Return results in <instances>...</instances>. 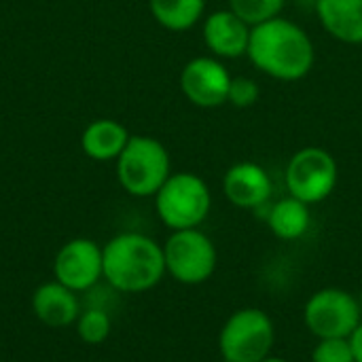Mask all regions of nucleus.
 <instances>
[{"label":"nucleus","instance_id":"b1692460","mask_svg":"<svg viewBox=\"0 0 362 362\" xmlns=\"http://www.w3.org/2000/svg\"><path fill=\"white\" fill-rule=\"evenodd\" d=\"M223 362H227V361H223Z\"/></svg>","mask_w":362,"mask_h":362},{"label":"nucleus","instance_id":"f257e3e1","mask_svg":"<svg viewBox=\"0 0 362 362\" xmlns=\"http://www.w3.org/2000/svg\"><path fill=\"white\" fill-rule=\"evenodd\" d=\"M246 57L265 76L295 83L312 72L316 49L312 36L299 23L278 15L252 25Z\"/></svg>","mask_w":362,"mask_h":362},{"label":"nucleus","instance_id":"423d86ee","mask_svg":"<svg viewBox=\"0 0 362 362\" xmlns=\"http://www.w3.org/2000/svg\"><path fill=\"white\" fill-rule=\"evenodd\" d=\"M165 272L180 284L195 286L212 278L218 263L214 242L197 229L172 231L163 244Z\"/></svg>","mask_w":362,"mask_h":362},{"label":"nucleus","instance_id":"f03ea898","mask_svg":"<svg viewBox=\"0 0 362 362\" xmlns=\"http://www.w3.org/2000/svg\"><path fill=\"white\" fill-rule=\"evenodd\" d=\"M104 280L119 293H144L155 288L165 272L163 246L144 233H119L106 246Z\"/></svg>","mask_w":362,"mask_h":362},{"label":"nucleus","instance_id":"dca6fc26","mask_svg":"<svg viewBox=\"0 0 362 362\" xmlns=\"http://www.w3.org/2000/svg\"><path fill=\"white\" fill-rule=\"evenodd\" d=\"M267 225L278 240H284V242L299 240L312 227L310 206L293 195H286L269 208Z\"/></svg>","mask_w":362,"mask_h":362},{"label":"nucleus","instance_id":"a211bd4d","mask_svg":"<svg viewBox=\"0 0 362 362\" xmlns=\"http://www.w3.org/2000/svg\"><path fill=\"white\" fill-rule=\"evenodd\" d=\"M110 331H112V320H110L108 312H104L100 308H89V310L81 312V316L76 318V333L89 346L104 344L108 339Z\"/></svg>","mask_w":362,"mask_h":362},{"label":"nucleus","instance_id":"5701e85b","mask_svg":"<svg viewBox=\"0 0 362 362\" xmlns=\"http://www.w3.org/2000/svg\"><path fill=\"white\" fill-rule=\"evenodd\" d=\"M261 362H288L286 358H278V356H267L265 361H261Z\"/></svg>","mask_w":362,"mask_h":362},{"label":"nucleus","instance_id":"0eeeda50","mask_svg":"<svg viewBox=\"0 0 362 362\" xmlns=\"http://www.w3.org/2000/svg\"><path fill=\"white\" fill-rule=\"evenodd\" d=\"M339 168L335 157L322 146H303L286 163L284 182L288 195L305 202L308 206L320 204L337 187Z\"/></svg>","mask_w":362,"mask_h":362},{"label":"nucleus","instance_id":"1a4fd4ad","mask_svg":"<svg viewBox=\"0 0 362 362\" xmlns=\"http://www.w3.org/2000/svg\"><path fill=\"white\" fill-rule=\"evenodd\" d=\"M53 276L59 284L74 293H85L104 280L102 246L89 238H74L66 242L53 261Z\"/></svg>","mask_w":362,"mask_h":362},{"label":"nucleus","instance_id":"ddd939ff","mask_svg":"<svg viewBox=\"0 0 362 362\" xmlns=\"http://www.w3.org/2000/svg\"><path fill=\"white\" fill-rule=\"evenodd\" d=\"M32 312L42 325L51 329H64L76 322V318L81 316V305H78L74 291L53 280V282L40 284L34 291Z\"/></svg>","mask_w":362,"mask_h":362},{"label":"nucleus","instance_id":"9b49d317","mask_svg":"<svg viewBox=\"0 0 362 362\" xmlns=\"http://www.w3.org/2000/svg\"><path fill=\"white\" fill-rule=\"evenodd\" d=\"M252 25L238 17L229 6L204 17L202 36L208 51L218 59H238L248 53Z\"/></svg>","mask_w":362,"mask_h":362},{"label":"nucleus","instance_id":"2eb2a0df","mask_svg":"<svg viewBox=\"0 0 362 362\" xmlns=\"http://www.w3.org/2000/svg\"><path fill=\"white\" fill-rule=\"evenodd\" d=\"M129 132L115 119H98L89 123L81 136L83 153L93 161H117L129 142Z\"/></svg>","mask_w":362,"mask_h":362},{"label":"nucleus","instance_id":"9d476101","mask_svg":"<svg viewBox=\"0 0 362 362\" xmlns=\"http://www.w3.org/2000/svg\"><path fill=\"white\" fill-rule=\"evenodd\" d=\"M233 76L214 55H199L185 64L180 72V89L197 108H218L227 104Z\"/></svg>","mask_w":362,"mask_h":362},{"label":"nucleus","instance_id":"f3484780","mask_svg":"<svg viewBox=\"0 0 362 362\" xmlns=\"http://www.w3.org/2000/svg\"><path fill=\"white\" fill-rule=\"evenodd\" d=\"M155 21L170 32H187L206 13V0H148Z\"/></svg>","mask_w":362,"mask_h":362},{"label":"nucleus","instance_id":"20e7f679","mask_svg":"<svg viewBox=\"0 0 362 362\" xmlns=\"http://www.w3.org/2000/svg\"><path fill=\"white\" fill-rule=\"evenodd\" d=\"M170 174V153L151 136H132L117 159V178L134 197H155Z\"/></svg>","mask_w":362,"mask_h":362},{"label":"nucleus","instance_id":"7ed1b4c3","mask_svg":"<svg viewBox=\"0 0 362 362\" xmlns=\"http://www.w3.org/2000/svg\"><path fill=\"white\" fill-rule=\"evenodd\" d=\"M212 193L206 180L193 172H176L155 193L159 221L172 231L197 229L210 214Z\"/></svg>","mask_w":362,"mask_h":362},{"label":"nucleus","instance_id":"f8f14e48","mask_svg":"<svg viewBox=\"0 0 362 362\" xmlns=\"http://www.w3.org/2000/svg\"><path fill=\"white\" fill-rule=\"evenodd\" d=\"M223 193L235 208L257 210L269 202L274 182L263 165L255 161H240L225 172Z\"/></svg>","mask_w":362,"mask_h":362},{"label":"nucleus","instance_id":"aec40b11","mask_svg":"<svg viewBox=\"0 0 362 362\" xmlns=\"http://www.w3.org/2000/svg\"><path fill=\"white\" fill-rule=\"evenodd\" d=\"M312 362H356L350 339H318Z\"/></svg>","mask_w":362,"mask_h":362},{"label":"nucleus","instance_id":"4be33fe9","mask_svg":"<svg viewBox=\"0 0 362 362\" xmlns=\"http://www.w3.org/2000/svg\"><path fill=\"white\" fill-rule=\"evenodd\" d=\"M350 344H352V350H354L356 362H362V322L358 325V329L352 333V337H350Z\"/></svg>","mask_w":362,"mask_h":362},{"label":"nucleus","instance_id":"6e6552de","mask_svg":"<svg viewBox=\"0 0 362 362\" xmlns=\"http://www.w3.org/2000/svg\"><path fill=\"white\" fill-rule=\"evenodd\" d=\"M303 322L316 339H350L362 322L361 303L344 288H322L308 299Z\"/></svg>","mask_w":362,"mask_h":362},{"label":"nucleus","instance_id":"412c9836","mask_svg":"<svg viewBox=\"0 0 362 362\" xmlns=\"http://www.w3.org/2000/svg\"><path fill=\"white\" fill-rule=\"evenodd\" d=\"M261 98V87L255 78L250 76H233L231 87H229V98L227 104L235 108H252Z\"/></svg>","mask_w":362,"mask_h":362},{"label":"nucleus","instance_id":"4468645a","mask_svg":"<svg viewBox=\"0 0 362 362\" xmlns=\"http://www.w3.org/2000/svg\"><path fill=\"white\" fill-rule=\"evenodd\" d=\"M314 8L331 38L344 45H362V0H316Z\"/></svg>","mask_w":362,"mask_h":362},{"label":"nucleus","instance_id":"6ab92c4d","mask_svg":"<svg viewBox=\"0 0 362 362\" xmlns=\"http://www.w3.org/2000/svg\"><path fill=\"white\" fill-rule=\"evenodd\" d=\"M286 0H229V8L248 25H259L282 13Z\"/></svg>","mask_w":362,"mask_h":362},{"label":"nucleus","instance_id":"39448f33","mask_svg":"<svg viewBox=\"0 0 362 362\" xmlns=\"http://www.w3.org/2000/svg\"><path fill=\"white\" fill-rule=\"evenodd\" d=\"M274 344V320L259 308H242L233 312L218 333V352L227 362L265 361L272 356Z\"/></svg>","mask_w":362,"mask_h":362}]
</instances>
